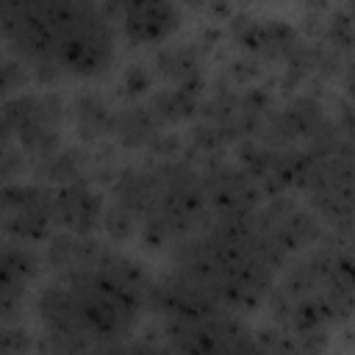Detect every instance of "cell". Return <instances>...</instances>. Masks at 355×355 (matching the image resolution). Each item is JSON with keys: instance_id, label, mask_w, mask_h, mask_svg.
<instances>
[{"instance_id": "1", "label": "cell", "mask_w": 355, "mask_h": 355, "mask_svg": "<svg viewBox=\"0 0 355 355\" xmlns=\"http://www.w3.org/2000/svg\"><path fill=\"white\" fill-rule=\"evenodd\" d=\"M55 67L75 75L100 72L114 55L105 11L94 0H42Z\"/></svg>"}, {"instance_id": "2", "label": "cell", "mask_w": 355, "mask_h": 355, "mask_svg": "<svg viewBox=\"0 0 355 355\" xmlns=\"http://www.w3.org/2000/svg\"><path fill=\"white\" fill-rule=\"evenodd\" d=\"M53 225V191L42 186L0 189V230L17 241H42Z\"/></svg>"}, {"instance_id": "3", "label": "cell", "mask_w": 355, "mask_h": 355, "mask_svg": "<svg viewBox=\"0 0 355 355\" xmlns=\"http://www.w3.org/2000/svg\"><path fill=\"white\" fill-rule=\"evenodd\" d=\"M100 216H103V200L86 183L69 180L67 186L53 191V222L67 227V233L92 236V230L100 225Z\"/></svg>"}, {"instance_id": "4", "label": "cell", "mask_w": 355, "mask_h": 355, "mask_svg": "<svg viewBox=\"0 0 355 355\" xmlns=\"http://www.w3.org/2000/svg\"><path fill=\"white\" fill-rule=\"evenodd\" d=\"M202 194L205 202H211L219 216H239V214H252V205L258 202V189L250 175L236 172V169H214L205 175Z\"/></svg>"}, {"instance_id": "5", "label": "cell", "mask_w": 355, "mask_h": 355, "mask_svg": "<svg viewBox=\"0 0 355 355\" xmlns=\"http://www.w3.org/2000/svg\"><path fill=\"white\" fill-rule=\"evenodd\" d=\"M111 125H114V119H111L108 108L100 100H94V97L80 100V105H78V130H80L83 139H94V136L105 133Z\"/></svg>"}, {"instance_id": "6", "label": "cell", "mask_w": 355, "mask_h": 355, "mask_svg": "<svg viewBox=\"0 0 355 355\" xmlns=\"http://www.w3.org/2000/svg\"><path fill=\"white\" fill-rule=\"evenodd\" d=\"M116 133L125 144H141V141H150L155 136V125H153V116L141 108H133L128 114H122L116 119Z\"/></svg>"}, {"instance_id": "7", "label": "cell", "mask_w": 355, "mask_h": 355, "mask_svg": "<svg viewBox=\"0 0 355 355\" xmlns=\"http://www.w3.org/2000/svg\"><path fill=\"white\" fill-rule=\"evenodd\" d=\"M100 222H103V227H105V233L114 239V241H125V239H130L133 236V222H136V216L122 205V202H111V208H103V216H100Z\"/></svg>"}, {"instance_id": "8", "label": "cell", "mask_w": 355, "mask_h": 355, "mask_svg": "<svg viewBox=\"0 0 355 355\" xmlns=\"http://www.w3.org/2000/svg\"><path fill=\"white\" fill-rule=\"evenodd\" d=\"M22 80H25V75H22L19 64H14V61H0V94L17 89Z\"/></svg>"}, {"instance_id": "9", "label": "cell", "mask_w": 355, "mask_h": 355, "mask_svg": "<svg viewBox=\"0 0 355 355\" xmlns=\"http://www.w3.org/2000/svg\"><path fill=\"white\" fill-rule=\"evenodd\" d=\"M125 89H128L130 94H141V92H147V89H150V75H147L144 69L133 67V69L125 75Z\"/></svg>"}, {"instance_id": "10", "label": "cell", "mask_w": 355, "mask_h": 355, "mask_svg": "<svg viewBox=\"0 0 355 355\" xmlns=\"http://www.w3.org/2000/svg\"><path fill=\"white\" fill-rule=\"evenodd\" d=\"M6 133H8V122H6V116H3V111H0V141L6 139Z\"/></svg>"}]
</instances>
